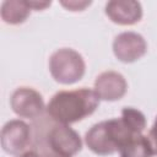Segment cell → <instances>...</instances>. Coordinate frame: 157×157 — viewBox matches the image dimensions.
I'll use <instances>...</instances> for the list:
<instances>
[{
  "label": "cell",
  "mask_w": 157,
  "mask_h": 157,
  "mask_svg": "<svg viewBox=\"0 0 157 157\" xmlns=\"http://www.w3.org/2000/svg\"><path fill=\"white\" fill-rule=\"evenodd\" d=\"M99 101L94 90L81 87L56 92L48 102L45 109L48 115L58 124L70 125L94 113Z\"/></svg>",
  "instance_id": "6da1fadb"
},
{
  "label": "cell",
  "mask_w": 157,
  "mask_h": 157,
  "mask_svg": "<svg viewBox=\"0 0 157 157\" xmlns=\"http://www.w3.org/2000/svg\"><path fill=\"white\" fill-rule=\"evenodd\" d=\"M134 135L136 134L129 129L121 118H114L94 124L85 134V144L93 153L107 156L118 152Z\"/></svg>",
  "instance_id": "7a4b0ae2"
},
{
  "label": "cell",
  "mask_w": 157,
  "mask_h": 157,
  "mask_svg": "<svg viewBox=\"0 0 157 157\" xmlns=\"http://www.w3.org/2000/svg\"><path fill=\"white\" fill-rule=\"evenodd\" d=\"M49 71L56 82L72 85L83 77L86 64L78 52L71 48H60L49 58Z\"/></svg>",
  "instance_id": "3957f363"
},
{
  "label": "cell",
  "mask_w": 157,
  "mask_h": 157,
  "mask_svg": "<svg viewBox=\"0 0 157 157\" xmlns=\"http://www.w3.org/2000/svg\"><path fill=\"white\" fill-rule=\"evenodd\" d=\"M31 126L21 119L9 120L1 129V147L9 155L21 156L25 153L26 148L31 145Z\"/></svg>",
  "instance_id": "277c9868"
},
{
  "label": "cell",
  "mask_w": 157,
  "mask_h": 157,
  "mask_svg": "<svg viewBox=\"0 0 157 157\" xmlns=\"http://www.w3.org/2000/svg\"><path fill=\"white\" fill-rule=\"evenodd\" d=\"M10 107L16 115L27 119L38 118L45 108L42 94L32 87L16 88L10 97Z\"/></svg>",
  "instance_id": "5b68a950"
},
{
  "label": "cell",
  "mask_w": 157,
  "mask_h": 157,
  "mask_svg": "<svg viewBox=\"0 0 157 157\" xmlns=\"http://www.w3.org/2000/svg\"><path fill=\"white\" fill-rule=\"evenodd\" d=\"M48 144L52 152L63 157H72L82 148L80 135L72 128L64 124H56L50 129Z\"/></svg>",
  "instance_id": "8992f818"
},
{
  "label": "cell",
  "mask_w": 157,
  "mask_h": 157,
  "mask_svg": "<svg viewBox=\"0 0 157 157\" xmlns=\"http://www.w3.org/2000/svg\"><path fill=\"white\" fill-rule=\"evenodd\" d=\"M146 52L147 43L140 33L132 31L121 32L113 40V53L121 63H134L141 59Z\"/></svg>",
  "instance_id": "52a82bcc"
},
{
  "label": "cell",
  "mask_w": 157,
  "mask_h": 157,
  "mask_svg": "<svg viewBox=\"0 0 157 157\" xmlns=\"http://www.w3.org/2000/svg\"><path fill=\"white\" fill-rule=\"evenodd\" d=\"M94 92L103 101H118L123 98L128 90L125 77L117 71H103L94 80Z\"/></svg>",
  "instance_id": "ba28073f"
},
{
  "label": "cell",
  "mask_w": 157,
  "mask_h": 157,
  "mask_svg": "<svg viewBox=\"0 0 157 157\" xmlns=\"http://www.w3.org/2000/svg\"><path fill=\"white\" fill-rule=\"evenodd\" d=\"M105 15L117 25L130 26L142 17V6L134 0H112L105 4Z\"/></svg>",
  "instance_id": "9c48e42d"
},
{
  "label": "cell",
  "mask_w": 157,
  "mask_h": 157,
  "mask_svg": "<svg viewBox=\"0 0 157 157\" xmlns=\"http://www.w3.org/2000/svg\"><path fill=\"white\" fill-rule=\"evenodd\" d=\"M31 7L27 0H5L0 6V16L5 23L18 25L27 20Z\"/></svg>",
  "instance_id": "30bf717a"
},
{
  "label": "cell",
  "mask_w": 157,
  "mask_h": 157,
  "mask_svg": "<svg viewBox=\"0 0 157 157\" xmlns=\"http://www.w3.org/2000/svg\"><path fill=\"white\" fill-rule=\"evenodd\" d=\"M118 152L120 157H152L155 155L148 136L144 134L134 135Z\"/></svg>",
  "instance_id": "8fae6325"
},
{
  "label": "cell",
  "mask_w": 157,
  "mask_h": 157,
  "mask_svg": "<svg viewBox=\"0 0 157 157\" xmlns=\"http://www.w3.org/2000/svg\"><path fill=\"white\" fill-rule=\"evenodd\" d=\"M124 123L129 126V129L134 134H142V131L146 128V118L144 113L136 108L132 107H125L121 110V117H120Z\"/></svg>",
  "instance_id": "7c38bea8"
},
{
  "label": "cell",
  "mask_w": 157,
  "mask_h": 157,
  "mask_svg": "<svg viewBox=\"0 0 157 157\" xmlns=\"http://www.w3.org/2000/svg\"><path fill=\"white\" fill-rule=\"evenodd\" d=\"M60 4L66 7L70 11H82L86 6L91 5V1H75V0H70V1H60Z\"/></svg>",
  "instance_id": "4fadbf2b"
},
{
  "label": "cell",
  "mask_w": 157,
  "mask_h": 157,
  "mask_svg": "<svg viewBox=\"0 0 157 157\" xmlns=\"http://www.w3.org/2000/svg\"><path fill=\"white\" fill-rule=\"evenodd\" d=\"M148 139L151 141V145H152L155 155H157V117L155 119V123H153L150 132H148Z\"/></svg>",
  "instance_id": "5bb4252c"
},
{
  "label": "cell",
  "mask_w": 157,
  "mask_h": 157,
  "mask_svg": "<svg viewBox=\"0 0 157 157\" xmlns=\"http://www.w3.org/2000/svg\"><path fill=\"white\" fill-rule=\"evenodd\" d=\"M27 2H28V5H29V7H31V10H37V11H39V10H44V9H47L48 6H50V1H37V0H27Z\"/></svg>",
  "instance_id": "9a60e30c"
},
{
  "label": "cell",
  "mask_w": 157,
  "mask_h": 157,
  "mask_svg": "<svg viewBox=\"0 0 157 157\" xmlns=\"http://www.w3.org/2000/svg\"><path fill=\"white\" fill-rule=\"evenodd\" d=\"M20 157H42V156L38 155L36 151H26V152L22 153Z\"/></svg>",
  "instance_id": "2e32d148"
}]
</instances>
